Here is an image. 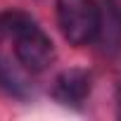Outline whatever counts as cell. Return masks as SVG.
I'll return each instance as SVG.
<instances>
[{"mask_svg":"<svg viewBox=\"0 0 121 121\" xmlns=\"http://www.w3.org/2000/svg\"><path fill=\"white\" fill-rule=\"evenodd\" d=\"M90 88H93V76L90 71L86 69H67L62 71L57 78H55V86H52V97L62 104H71V107H78L81 102H86V97L90 95Z\"/></svg>","mask_w":121,"mask_h":121,"instance_id":"cell-3","label":"cell"},{"mask_svg":"<svg viewBox=\"0 0 121 121\" xmlns=\"http://www.w3.org/2000/svg\"><path fill=\"white\" fill-rule=\"evenodd\" d=\"M57 26L69 45L83 48L100 38L102 12L95 0H55Z\"/></svg>","mask_w":121,"mask_h":121,"instance_id":"cell-2","label":"cell"},{"mask_svg":"<svg viewBox=\"0 0 121 121\" xmlns=\"http://www.w3.org/2000/svg\"><path fill=\"white\" fill-rule=\"evenodd\" d=\"M0 38L14 40V55L19 64L33 74L45 71L55 62V45L38 22L19 10L0 12Z\"/></svg>","mask_w":121,"mask_h":121,"instance_id":"cell-1","label":"cell"},{"mask_svg":"<svg viewBox=\"0 0 121 121\" xmlns=\"http://www.w3.org/2000/svg\"><path fill=\"white\" fill-rule=\"evenodd\" d=\"M104 5H107V14H109V19L121 29V0H104Z\"/></svg>","mask_w":121,"mask_h":121,"instance_id":"cell-4","label":"cell"},{"mask_svg":"<svg viewBox=\"0 0 121 121\" xmlns=\"http://www.w3.org/2000/svg\"><path fill=\"white\" fill-rule=\"evenodd\" d=\"M116 114H119V119H121V83L116 86Z\"/></svg>","mask_w":121,"mask_h":121,"instance_id":"cell-5","label":"cell"}]
</instances>
